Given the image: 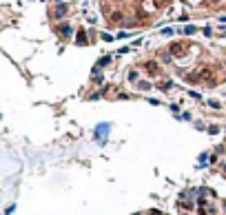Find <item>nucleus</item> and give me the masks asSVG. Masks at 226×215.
Instances as JSON below:
<instances>
[{"label":"nucleus","instance_id":"f257e3e1","mask_svg":"<svg viewBox=\"0 0 226 215\" xmlns=\"http://www.w3.org/2000/svg\"><path fill=\"white\" fill-rule=\"evenodd\" d=\"M67 13V5H58V7H55V18H62V16H64Z\"/></svg>","mask_w":226,"mask_h":215},{"label":"nucleus","instance_id":"f03ea898","mask_svg":"<svg viewBox=\"0 0 226 215\" xmlns=\"http://www.w3.org/2000/svg\"><path fill=\"white\" fill-rule=\"evenodd\" d=\"M146 71H149V73H155V71H157V65H155V62H146Z\"/></svg>","mask_w":226,"mask_h":215},{"label":"nucleus","instance_id":"7ed1b4c3","mask_svg":"<svg viewBox=\"0 0 226 215\" xmlns=\"http://www.w3.org/2000/svg\"><path fill=\"white\" fill-rule=\"evenodd\" d=\"M60 33H62V35H69V33H71V27H69V25H62V27H60Z\"/></svg>","mask_w":226,"mask_h":215},{"label":"nucleus","instance_id":"20e7f679","mask_svg":"<svg viewBox=\"0 0 226 215\" xmlns=\"http://www.w3.org/2000/svg\"><path fill=\"white\" fill-rule=\"evenodd\" d=\"M78 42H80V45H84V42H86V35H84V31H80V35H78Z\"/></svg>","mask_w":226,"mask_h":215},{"label":"nucleus","instance_id":"39448f33","mask_svg":"<svg viewBox=\"0 0 226 215\" xmlns=\"http://www.w3.org/2000/svg\"><path fill=\"white\" fill-rule=\"evenodd\" d=\"M140 89H144V91H149V89H151V84H149V82H140Z\"/></svg>","mask_w":226,"mask_h":215}]
</instances>
